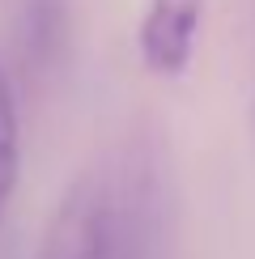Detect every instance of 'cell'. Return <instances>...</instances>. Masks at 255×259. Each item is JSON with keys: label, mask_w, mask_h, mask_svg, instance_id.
<instances>
[{"label": "cell", "mask_w": 255, "mask_h": 259, "mask_svg": "<svg viewBox=\"0 0 255 259\" xmlns=\"http://www.w3.org/2000/svg\"><path fill=\"white\" fill-rule=\"evenodd\" d=\"M111 208V259L175 255V166L157 123H132L115 161L102 170Z\"/></svg>", "instance_id": "6da1fadb"}, {"label": "cell", "mask_w": 255, "mask_h": 259, "mask_svg": "<svg viewBox=\"0 0 255 259\" xmlns=\"http://www.w3.org/2000/svg\"><path fill=\"white\" fill-rule=\"evenodd\" d=\"M38 259H111V208L102 170H85L64 187L42 230Z\"/></svg>", "instance_id": "7a4b0ae2"}, {"label": "cell", "mask_w": 255, "mask_h": 259, "mask_svg": "<svg viewBox=\"0 0 255 259\" xmlns=\"http://www.w3.org/2000/svg\"><path fill=\"white\" fill-rule=\"evenodd\" d=\"M200 17H204V0H149L136 34L145 68L157 77H179L196 51Z\"/></svg>", "instance_id": "3957f363"}, {"label": "cell", "mask_w": 255, "mask_h": 259, "mask_svg": "<svg viewBox=\"0 0 255 259\" xmlns=\"http://www.w3.org/2000/svg\"><path fill=\"white\" fill-rule=\"evenodd\" d=\"M68 38V5L64 0H26L17 13V64L30 81L47 77L64 56Z\"/></svg>", "instance_id": "277c9868"}, {"label": "cell", "mask_w": 255, "mask_h": 259, "mask_svg": "<svg viewBox=\"0 0 255 259\" xmlns=\"http://www.w3.org/2000/svg\"><path fill=\"white\" fill-rule=\"evenodd\" d=\"M17 175H21V123H17V98L9 72L0 68V221L9 217V204L17 191Z\"/></svg>", "instance_id": "5b68a950"}, {"label": "cell", "mask_w": 255, "mask_h": 259, "mask_svg": "<svg viewBox=\"0 0 255 259\" xmlns=\"http://www.w3.org/2000/svg\"><path fill=\"white\" fill-rule=\"evenodd\" d=\"M251 145H255V98H251Z\"/></svg>", "instance_id": "8992f818"}]
</instances>
